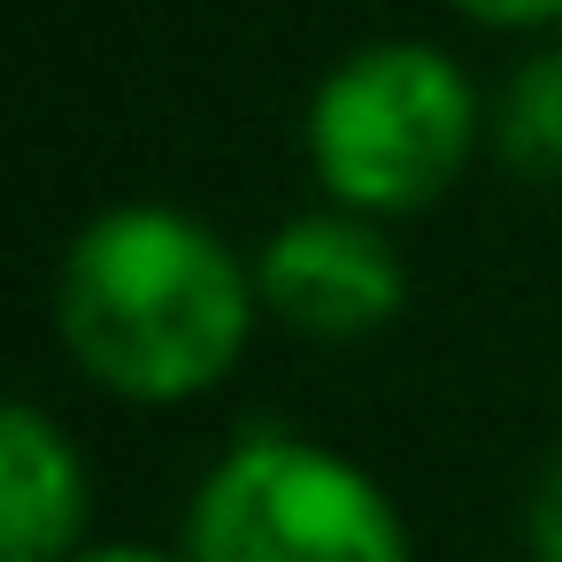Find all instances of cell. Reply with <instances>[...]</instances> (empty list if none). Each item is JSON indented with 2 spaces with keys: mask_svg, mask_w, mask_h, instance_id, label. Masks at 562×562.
Instances as JSON below:
<instances>
[{
  "mask_svg": "<svg viewBox=\"0 0 562 562\" xmlns=\"http://www.w3.org/2000/svg\"><path fill=\"white\" fill-rule=\"evenodd\" d=\"M255 262H239L201 216L124 201L93 216L55 278V324L70 362L139 408L224 385L255 331Z\"/></svg>",
  "mask_w": 562,
  "mask_h": 562,
  "instance_id": "obj_1",
  "label": "cell"
},
{
  "mask_svg": "<svg viewBox=\"0 0 562 562\" xmlns=\"http://www.w3.org/2000/svg\"><path fill=\"white\" fill-rule=\"evenodd\" d=\"M477 147L470 78L424 40L355 47L308 101V162L339 209L416 216L431 209Z\"/></svg>",
  "mask_w": 562,
  "mask_h": 562,
  "instance_id": "obj_2",
  "label": "cell"
},
{
  "mask_svg": "<svg viewBox=\"0 0 562 562\" xmlns=\"http://www.w3.org/2000/svg\"><path fill=\"white\" fill-rule=\"evenodd\" d=\"M193 562H408L401 508L347 454L247 431L186 508Z\"/></svg>",
  "mask_w": 562,
  "mask_h": 562,
  "instance_id": "obj_3",
  "label": "cell"
},
{
  "mask_svg": "<svg viewBox=\"0 0 562 562\" xmlns=\"http://www.w3.org/2000/svg\"><path fill=\"white\" fill-rule=\"evenodd\" d=\"M255 293L301 339H370L401 316L408 270L378 232V216L316 209L270 232V247L255 255Z\"/></svg>",
  "mask_w": 562,
  "mask_h": 562,
  "instance_id": "obj_4",
  "label": "cell"
},
{
  "mask_svg": "<svg viewBox=\"0 0 562 562\" xmlns=\"http://www.w3.org/2000/svg\"><path fill=\"white\" fill-rule=\"evenodd\" d=\"M86 524V462L70 431L16 401L0 416V562H70Z\"/></svg>",
  "mask_w": 562,
  "mask_h": 562,
  "instance_id": "obj_5",
  "label": "cell"
},
{
  "mask_svg": "<svg viewBox=\"0 0 562 562\" xmlns=\"http://www.w3.org/2000/svg\"><path fill=\"white\" fill-rule=\"evenodd\" d=\"M501 155L524 178H562V47L531 55L501 93Z\"/></svg>",
  "mask_w": 562,
  "mask_h": 562,
  "instance_id": "obj_6",
  "label": "cell"
},
{
  "mask_svg": "<svg viewBox=\"0 0 562 562\" xmlns=\"http://www.w3.org/2000/svg\"><path fill=\"white\" fill-rule=\"evenodd\" d=\"M524 554L531 562H562V439L547 447L531 493H524Z\"/></svg>",
  "mask_w": 562,
  "mask_h": 562,
  "instance_id": "obj_7",
  "label": "cell"
},
{
  "mask_svg": "<svg viewBox=\"0 0 562 562\" xmlns=\"http://www.w3.org/2000/svg\"><path fill=\"white\" fill-rule=\"evenodd\" d=\"M447 9L485 24V32H547V24H562V0H447Z\"/></svg>",
  "mask_w": 562,
  "mask_h": 562,
  "instance_id": "obj_8",
  "label": "cell"
},
{
  "mask_svg": "<svg viewBox=\"0 0 562 562\" xmlns=\"http://www.w3.org/2000/svg\"><path fill=\"white\" fill-rule=\"evenodd\" d=\"M70 562H193V554H162V547H78Z\"/></svg>",
  "mask_w": 562,
  "mask_h": 562,
  "instance_id": "obj_9",
  "label": "cell"
},
{
  "mask_svg": "<svg viewBox=\"0 0 562 562\" xmlns=\"http://www.w3.org/2000/svg\"><path fill=\"white\" fill-rule=\"evenodd\" d=\"M524 562H531V554H524Z\"/></svg>",
  "mask_w": 562,
  "mask_h": 562,
  "instance_id": "obj_10",
  "label": "cell"
}]
</instances>
